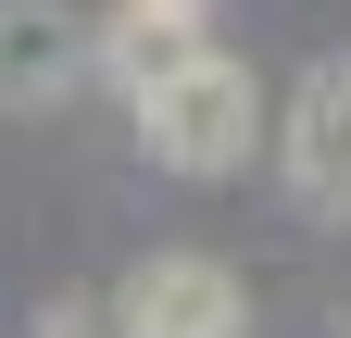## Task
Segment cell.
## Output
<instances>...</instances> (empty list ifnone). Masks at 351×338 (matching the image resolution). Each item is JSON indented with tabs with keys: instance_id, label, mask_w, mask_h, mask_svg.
I'll return each mask as SVG.
<instances>
[{
	"instance_id": "6da1fadb",
	"label": "cell",
	"mask_w": 351,
	"mask_h": 338,
	"mask_svg": "<svg viewBox=\"0 0 351 338\" xmlns=\"http://www.w3.org/2000/svg\"><path fill=\"white\" fill-rule=\"evenodd\" d=\"M125 113H138V151L163 163V176H239V163L263 151V88L239 51H176L163 75H138L125 88Z\"/></svg>"
},
{
	"instance_id": "7a4b0ae2",
	"label": "cell",
	"mask_w": 351,
	"mask_h": 338,
	"mask_svg": "<svg viewBox=\"0 0 351 338\" xmlns=\"http://www.w3.org/2000/svg\"><path fill=\"white\" fill-rule=\"evenodd\" d=\"M101 313H113V338H251V288L213 250H151V263H125Z\"/></svg>"
},
{
	"instance_id": "3957f363",
	"label": "cell",
	"mask_w": 351,
	"mask_h": 338,
	"mask_svg": "<svg viewBox=\"0 0 351 338\" xmlns=\"http://www.w3.org/2000/svg\"><path fill=\"white\" fill-rule=\"evenodd\" d=\"M276 176H289L301 213L351 226V63H314V75L276 101Z\"/></svg>"
},
{
	"instance_id": "277c9868",
	"label": "cell",
	"mask_w": 351,
	"mask_h": 338,
	"mask_svg": "<svg viewBox=\"0 0 351 338\" xmlns=\"http://www.w3.org/2000/svg\"><path fill=\"white\" fill-rule=\"evenodd\" d=\"M88 75H101L88 13H63V0H0V113H51Z\"/></svg>"
},
{
	"instance_id": "5b68a950",
	"label": "cell",
	"mask_w": 351,
	"mask_h": 338,
	"mask_svg": "<svg viewBox=\"0 0 351 338\" xmlns=\"http://www.w3.org/2000/svg\"><path fill=\"white\" fill-rule=\"evenodd\" d=\"M38 338H113V313H101V301H63V313L38 326Z\"/></svg>"
},
{
	"instance_id": "8992f818",
	"label": "cell",
	"mask_w": 351,
	"mask_h": 338,
	"mask_svg": "<svg viewBox=\"0 0 351 338\" xmlns=\"http://www.w3.org/2000/svg\"><path fill=\"white\" fill-rule=\"evenodd\" d=\"M125 13H189V25H201V13H213V0H125Z\"/></svg>"
},
{
	"instance_id": "52a82bcc",
	"label": "cell",
	"mask_w": 351,
	"mask_h": 338,
	"mask_svg": "<svg viewBox=\"0 0 351 338\" xmlns=\"http://www.w3.org/2000/svg\"><path fill=\"white\" fill-rule=\"evenodd\" d=\"M339 338H351V326H339Z\"/></svg>"
}]
</instances>
